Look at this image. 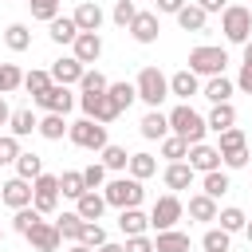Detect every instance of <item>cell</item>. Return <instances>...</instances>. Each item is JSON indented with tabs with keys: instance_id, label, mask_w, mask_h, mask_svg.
I'll list each match as a JSON object with an SVG mask.
<instances>
[{
	"instance_id": "e575fe53",
	"label": "cell",
	"mask_w": 252,
	"mask_h": 252,
	"mask_svg": "<svg viewBox=\"0 0 252 252\" xmlns=\"http://www.w3.org/2000/svg\"><path fill=\"white\" fill-rule=\"evenodd\" d=\"M4 43H8L12 51H28V47H32V32H28V24H8V28H4Z\"/></svg>"
},
{
	"instance_id": "8fae6325",
	"label": "cell",
	"mask_w": 252,
	"mask_h": 252,
	"mask_svg": "<svg viewBox=\"0 0 252 252\" xmlns=\"http://www.w3.org/2000/svg\"><path fill=\"white\" fill-rule=\"evenodd\" d=\"M189 169L193 173H213V169H220V150L217 146H209V142H197V146H189Z\"/></svg>"
},
{
	"instance_id": "d4e9b609",
	"label": "cell",
	"mask_w": 252,
	"mask_h": 252,
	"mask_svg": "<svg viewBox=\"0 0 252 252\" xmlns=\"http://www.w3.org/2000/svg\"><path fill=\"white\" fill-rule=\"evenodd\" d=\"M67 126H71V122H67V114H43V118H39V126H35V134H39V138H47V142H59V138L67 134Z\"/></svg>"
},
{
	"instance_id": "e7e4bbea",
	"label": "cell",
	"mask_w": 252,
	"mask_h": 252,
	"mask_svg": "<svg viewBox=\"0 0 252 252\" xmlns=\"http://www.w3.org/2000/svg\"><path fill=\"white\" fill-rule=\"evenodd\" d=\"M0 236H4V228H0Z\"/></svg>"
},
{
	"instance_id": "7402d4cb",
	"label": "cell",
	"mask_w": 252,
	"mask_h": 252,
	"mask_svg": "<svg viewBox=\"0 0 252 252\" xmlns=\"http://www.w3.org/2000/svg\"><path fill=\"white\" fill-rule=\"evenodd\" d=\"M205 126H209L213 134H220V130H228V126H236V106H232V102H217V106L209 110V118H205Z\"/></svg>"
},
{
	"instance_id": "4316f807",
	"label": "cell",
	"mask_w": 252,
	"mask_h": 252,
	"mask_svg": "<svg viewBox=\"0 0 252 252\" xmlns=\"http://www.w3.org/2000/svg\"><path fill=\"white\" fill-rule=\"evenodd\" d=\"M154 252H189V236L177 228H165L154 236Z\"/></svg>"
},
{
	"instance_id": "db71d44e",
	"label": "cell",
	"mask_w": 252,
	"mask_h": 252,
	"mask_svg": "<svg viewBox=\"0 0 252 252\" xmlns=\"http://www.w3.org/2000/svg\"><path fill=\"white\" fill-rule=\"evenodd\" d=\"M122 248H126V252H154V240H150V236H126Z\"/></svg>"
},
{
	"instance_id": "bcb514c9",
	"label": "cell",
	"mask_w": 252,
	"mask_h": 252,
	"mask_svg": "<svg viewBox=\"0 0 252 252\" xmlns=\"http://www.w3.org/2000/svg\"><path fill=\"white\" fill-rule=\"evenodd\" d=\"M28 4H32V20L51 24V20L59 16V4H63V0H28Z\"/></svg>"
},
{
	"instance_id": "8992f818",
	"label": "cell",
	"mask_w": 252,
	"mask_h": 252,
	"mask_svg": "<svg viewBox=\"0 0 252 252\" xmlns=\"http://www.w3.org/2000/svg\"><path fill=\"white\" fill-rule=\"evenodd\" d=\"M67 138H71L75 146H83V150H98V154H102V146H110V142H106V126L94 122V118H79V122H71V126H67Z\"/></svg>"
},
{
	"instance_id": "f6af8a7d",
	"label": "cell",
	"mask_w": 252,
	"mask_h": 252,
	"mask_svg": "<svg viewBox=\"0 0 252 252\" xmlns=\"http://www.w3.org/2000/svg\"><path fill=\"white\" fill-rule=\"evenodd\" d=\"M79 244H87V248H102V244H106V228H102L98 220H87V224H83Z\"/></svg>"
},
{
	"instance_id": "ba28073f",
	"label": "cell",
	"mask_w": 252,
	"mask_h": 252,
	"mask_svg": "<svg viewBox=\"0 0 252 252\" xmlns=\"http://www.w3.org/2000/svg\"><path fill=\"white\" fill-rule=\"evenodd\" d=\"M59 205V177L55 173H39L32 181V209L35 213H55Z\"/></svg>"
},
{
	"instance_id": "b9f144b4",
	"label": "cell",
	"mask_w": 252,
	"mask_h": 252,
	"mask_svg": "<svg viewBox=\"0 0 252 252\" xmlns=\"http://www.w3.org/2000/svg\"><path fill=\"white\" fill-rule=\"evenodd\" d=\"M102 165L114 169V173H122V169L130 165V154H126L122 146H102Z\"/></svg>"
},
{
	"instance_id": "ab89813d",
	"label": "cell",
	"mask_w": 252,
	"mask_h": 252,
	"mask_svg": "<svg viewBox=\"0 0 252 252\" xmlns=\"http://www.w3.org/2000/svg\"><path fill=\"white\" fill-rule=\"evenodd\" d=\"M39 220H43V213H35V209L28 205V209H16V217H12V228H16L20 236H28V232H32Z\"/></svg>"
},
{
	"instance_id": "816d5d0a",
	"label": "cell",
	"mask_w": 252,
	"mask_h": 252,
	"mask_svg": "<svg viewBox=\"0 0 252 252\" xmlns=\"http://www.w3.org/2000/svg\"><path fill=\"white\" fill-rule=\"evenodd\" d=\"M102 181H106V165H102V161H91V165L83 169V185H87V189H98Z\"/></svg>"
},
{
	"instance_id": "30bf717a",
	"label": "cell",
	"mask_w": 252,
	"mask_h": 252,
	"mask_svg": "<svg viewBox=\"0 0 252 252\" xmlns=\"http://www.w3.org/2000/svg\"><path fill=\"white\" fill-rule=\"evenodd\" d=\"M35 106H39L43 114H67V110L75 106V94H71V87H59V83H51L43 94H35Z\"/></svg>"
},
{
	"instance_id": "681fc988",
	"label": "cell",
	"mask_w": 252,
	"mask_h": 252,
	"mask_svg": "<svg viewBox=\"0 0 252 252\" xmlns=\"http://www.w3.org/2000/svg\"><path fill=\"white\" fill-rule=\"evenodd\" d=\"M110 16H114L118 28H130L134 16H138V8H134V0H114V12H110Z\"/></svg>"
},
{
	"instance_id": "d590c367",
	"label": "cell",
	"mask_w": 252,
	"mask_h": 252,
	"mask_svg": "<svg viewBox=\"0 0 252 252\" xmlns=\"http://www.w3.org/2000/svg\"><path fill=\"white\" fill-rule=\"evenodd\" d=\"M75 35H79V28H75L71 16H55L51 20V39L55 43H75Z\"/></svg>"
},
{
	"instance_id": "d6986e66",
	"label": "cell",
	"mask_w": 252,
	"mask_h": 252,
	"mask_svg": "<svg viewBox=\"0 0 252 252\" xmlns=\"http://www.w3.org/2000/svg\"><path fill=\"white\" fill-rule=\"evenodd\" d=\"M161 181H165V189H169V193L189 189V185H193V169H189V161H169V165H165V173H161Z\"/></svg>"
},
{
	"instance_id": "6125c7cd",
	"label": "cell",
	"mask_w": 252,
	"mask_h": 252,
	"mask_svg": "<svg viewBox=\"0 0 252 252\" xmlns=\"http://www.w3.org/2000/svg\"><path fill=\"white\" fill-rule=\"evenodd\" d=\"M71 252H94V248H87V244H71Z\"/></svg>"
},
{
	"instance_id": "11a10c76",
	"label": "cell",
	"mask_w": 252,
	"mask_h": 252,
	"mask_svg": "<svg viewBox=\"0 0 252 252\" xmlns=\"http://www.w3.org/2000/svg\"><path fill=\"white\" fill-rule=\"evenodd\" d=\"M154 4H158V16H161V12H165V16H177L189 0H154Z\"/></svg>"
},
{
	"instance_id": "7bdbcfd3",
	"label": "cell",
	"mask_w": 252,
	"mask_h": 252,
	"mask_svg": "<svg viewBox=\"0 0 252 252\" xmlns=\"http://www.w3.org/2000/svg\"><path fill=\"white\" fill-rule=\"evenodd\" d=\"M228 244H232V236H228L224 228H209V232L201 236V248H205V252H228Z\"/></svg>"
},
{
	"instance_id": "836d02e7",
	"label": "cell",
	"mask_w": 252,
	"mask_h": 252,
	"mask_svg": "<svg viewBox=\"0 0 252 252\" xmlns=\"http://www.w3.org/2000/svg\"><path fill=\"white\" fill-rule=\"evenodd\" d=\"M201 185H205L201 193H205V197H213V201H217V197H224V193L232 189V181H228V173H224V169H213V173H205V181H201Z\"/></svg>"
},
{
	"instance_id": "be15d7a7",
	"label": "cell",
	"mask_w": 252,
	"mask_h": 252,
	"mask_svg": "<svg viewBox=\"0 0 252 252\" xmlns=\"http://www.w3.org/2000/svg\"><path fill=\"white\" fill-rule=\"evenodd\" d=\"M244 236H248V244H252V220H248V224H244Z\"/></svg>"
},
{
	"instance_id": "91938a15",
	"label": "cell",
	"mask_w": 252,
	"mask_h": 252,
	"mask_svg": "<svg viewBox=\"0 0 252 252\" xmlns=\"http://www.w3.org/2000/svg\"><path fill=\"white\" fill-rule=\"evenodd\" d=\"M94 252H126V248H122V244H110V240H106V244H102V248H94Z\"/></svg>"
},
{
	"instance_id": "6f0895ef",
	"label": "cell",
	"mask_w": 252,
	"mask_h": 252,
	"mask_svg": "<svg viewBox=\"0 0 252 252\" xmlns=\"http://www.w3.org/2000/svg\"><path fill=\"white\" fill-rule=\"evenodd\" d=\"M197 8L209 16V12H224V8H228V0H197Z\"/></svg>"
},
{
	"instance_id": "7c38bea8",
	"label": "cell",
	"mask_w": 252,
	"mask_h": 252,
	"mask_svg": "<svg viewBox=\"0 0 252 252\" xmlns=\"http://www.w3.org/2000/svg\"><path fill=\"white\" fill-rule=\"evenodd\" d=\"M71 55L87 67V63H98V55H102V35L98 32H79L75 35V43H71Z\"/></svg>"
},
{
	"instance_id": "52a82bcc",
	"label": "cell",
	"mask_w": 252,
	"mask_h": 252,
	"mask_svg": "<svg viewBox=\"0 0 252 252\" xmlns=\"http://www.w3.org/2000/svg\"><path fill=\"white\" fill-rule=\"evenodd\" d=\"M181 217H185L181 197H177V193H165V197H158V201H154V209H150V228H158V232L177 228V220H181Z\"/></svg>"
},
{
	"instance_id": "c3c4849f",
	"label": "cell",
	"mask_w": 252,
	"mask_h": 252,
	"mask_svg": "<svg viewBox=\"0 0 252 252\" xmlns=\"http://www.w3.org/2000/svg\"><path fill=\"white\" fill-rule=\"evenodd\" d=\"M106 94H110V98H114L122 110H126V106L138 98V94H134V83H110V87H106Z\"/></svg>"
},
{
	"instance_id": "ee69618b",
	"label": "cell",
	"mask_w": 252,
	"mask_h": 252,
	"mask_svg": "<svg viewBox=\"0 0 252 252\" xmlns=\"http://www.w3.org/2000/svg\"><path fill=\"white\" fill-rule=\"evenodd\" d=\"M47 87H51V71H28V75H24V91H28L32 98L43 94Z\"/></svg>"
},
{
	"instance_id": "ffe728a7",
	"label": "cell",
	"mask_w": 252,
	"mask_h": 252,
	"mask_svg": "<svg viewBox=\"0 0 252 252\" xmlns=\"http://www.w3.org/2000/svg\"><path fill=\"white\" fill-rule=\"evenodd\" d=\"M75 213H79L83 220H98V217L106 213V201H102V193H98V189H87V193L75 201Z\"/></svg>"
},
{
	"instance_id": "5bb4252c",
	"label": "cell",
	"mask_w": 252,
	"mask_h": 252,
	"mask_svg": "<svg viewBox=\"0 0 252 252\" xmlns=\"http://www.w3.org/2000/svg\"><path fill=\"white\" fill-rule=\"evenodd\" d=\"M28 240H32V248H35V252H55V248L63 244V236H59L55 220H39V224L28 232Z\"/></svg>"
},
{
	"instance_id": "003e7915",
	"label": "cell",
	"mask_w": 252,
	"mask_h": 252,
	"mask_svg": "<svg viewBox=\"0 0 252 252\" xmlns=\"http://www.w3.org/2000/svg\"><path fill=\"white\" fill-rule=\"evenodd\" d=\"M248 12H252V8H248Z\"/></svg>"
},
{
	"instance_id": "f546056e",
	"label": "cell",
	"mask_w": 252,
	"mask_h": 252,
	"mask_svg": "<svg viewBox=\"0 0 252 252\" xmlns=\"http://www.w3.org/2000/svg\"><path fill=\"white\" fill-rule=\"evenodd\" d=\"M205 20H209V16H205L197 4H185V8L177 12V28H181V32H205Z\"/></svg>"
},
{
	"instance_id": "f1b7e54d",
	"label": "cell",
	"mask_w": 252,
	"mask_h": 252,
	"mask_svg": "<svg viewBox=\"0 0 252 252\" xmlns=\"http://www.w3.org/2000/svg\"><path fill=\"white\" fill-rule=\"evenodd\" d=\"M83 224H87V220H83V217H79L75 209H71V213H63V217L55 220L59 236H63V240H71V244H79V236H83Z\"/></svg>"
},
{
	"instance_id": "603a6c76",
	"label": "cell",
	"mask_w": 252,
	"mask_h": 252,
	"mask_svg": "<svg viewBox=\"0 0 252 252\" xmlns=\"http://www.w3.org/2000/svg\"><path fill=\"white\" fill-rule=\"evenodd\" d=\"M138 130H142V138H150V142H161V138L169 134V118H165L161 110H150V114L138 122Z\"/></svg>"
},
{
	"instance_id": "cb8c5ba5",
	"label": "cell",
	"mask_w": 252,
	"mask_h": 252,
	"mask_svg": "<svg viewBox=\"0 0 252 252\" xmlns=\"http://www.w3.org/2000/svg\"><path fill=\"white\" fill-rule=\"evenodd\" d=\"M118 228H122L126 236H146L150 217H146L142 209H122V213H118Z\"/></svg>"
},
{
	"instance_id": "7a4b0ae2",
	"label": "cell",
	"mask_w": 252,
	"mask_h": 252,
	"mask_svg": "<svg viewBox=\"0 0 252 252\" xmlns=\"http://www.w3.org/2000/svg\"><path fill=\"white\" fill-rule=\"evenodd\" d=\"M134 94H138L150 110H158V106L169 98V79H165L158 67H142L138 79H134Z\"/></svg>"
},
{
	"instance_id": "9a60e30c",
	"label": "cell",
	"mask_w": 252,
	"mask_h": 252,
	"mask_svg": "<svg viewBox=\"0 0 252 252\" xmlns=\"http://www.w3.org/2000/svg\"><path fill=\"white\" fill-rule=\"evenodd\" d=\"M138 43H158V32H161V24H158V12H138L134 16V24L126 28Z\"/></svg>"
},
{
	"instance_id": "3957f363",
	"label": "cell",
	"mask_w": 252,
	"mask_h": 252,
	"mask_svg": "<svg viewBox=\"0 0 252 252\" xmlns=\"http://www.w3.org/2000/svg\"><path fill=\"white\" fill-rule=\"evenodd\" d=\"M224 67H228V51L224 47H213V43H201V47H193L189 51V71L201 79V75H224Z\"/></svg>"
},
{
	"instance_id": "484cf974",
	"label": "cell",
	"mask_w": 252,
	"mask_h": 252,
	"mask_svg": "<svg viewBox=\"0 0 252 252\" xmlns=\"http://www.w3.org/2000/svg\"><path fill=\"white\" fill-rule=\"evenodd\" d=\"M185 213H189L193 220H217V213H220V209H217V201H213V197L193 193V197H189V205H185Z\"/></svg>"
},
{
	"instance_id": "680465c9",
	"label": "cell",
	"mask_w": 252,
	"mask_h": 252,
	"mask_svg": "<svg viewBox=\"0 0 252 252\" xmlns=\"http://www.w3.org/2000/svg\"><path fill=\"white\" fill-rule=\"evenodd\" d=\"M8 118H12V106H8L4 94H0V126H8Z\"/></svg>"
},
{
	"instance_id": "60d3db41",
	"label": "cell",
	"mask_w": 252,
	"mask_h": 252,
	"mask_svg": "<svg viewBox=\"0 0 252 252\" xmlns=\"http://www.w3.org/2000/svg\"><path fill=\"white\" fill-rule=\"evenodd\" d=\"M16 87H24V71L16 63H0V94H12Z\"/></svg>"
},
{
	"instance_id": "8d00e7d4",
	"label": "cell",
	"mask_w": 252,
	"mask_h": 252,
	"mask_svg": "<svg viewBox=\"0 0 252 252\" xmlns=\"http://www.w3.org/2000/svg\"><path fill=\"white\" fill-rule=\"evenodd\" d=\"M217 138H220V142H217V150H220V154H232V150H244V146H248V138H244V130H240V126H228V130H220Z\"/></svg>"
},
{
	"instance_id": "9f6ffc18",
	"label": "cell",
	"mask_w": 252,
	"mask_h": 252,
	"mask_svg": "<svg viewBox=\"0 0 252 252\" xmlns=\"http://www.w3.org/2000/svg\"><path fill=\"white\" fill-rule=\"evenodd\" d=\"M236 87H240L244 94H252V67H248V63L240 67V75H236Z\"/></svg>"
},
{
	"instance_id": "83f0119b",
	"label": "cell",
	"mask_w": 252,
	"mask_h": 252,
	"mask_svg": "<svg viewBox=\"0 0 252 252\" xmlns=\"http://www.w3.org/2000/svg\"><path fill=\"white\" fill-rule=\"evenodd\" d=\"M126 169H130L134 181H146V177L158 173V158H154V154H130V165H126Z\"/></svg>"
},
{
	"instance_id": "6da1fadb",
	"label": "cell",
	"mask_w": 252,
	"mask_h": 252,
	"mask_svg": "<svg viewBox=\"0 0 252 252\" xmlns=\"http://www.w3.org/2000/svg\"><path fill=\"white\" fill-rule=\"evenodd\" d=\"M169 130L177 134V138H185L189 146H197V142H205V134H209V126H205V118L189 106V102H181V106H173L169 114Z\"/></svg>"
},
{
	"instance_id": "e0dca14e",
	"label": "cell",
	"mask_w": 252,
	"mask_h": 252,
	"mask_svg": "<svg viewBox=\"0 0 252 252\" xmlns=\"http://www.w3.org/2000/svg\"><path fill=\"white\" fill-rule=\"evenodd\" d=\"M71 20H75V28H79V32H98V28H102V8H98L94 0H83V4L75 8V16H71Z\"/></svg>"
},
{
	"instance_id": "d6a6232c",
	"label": "cell",
	"mask_w": 252,
	"mask_h": 252,
	"mask_svg": "<svg viewBox=\"0 0 252 252\" xmlns=\"http://www.w3.org/2000/svg\"><path fill=\"white\" fill-rule=\"evenodd\" d=\"M59 193L71 197V201H79V197L87 193V185H83V169H63V177H59Z\"/></svg>"
},
{
	"instance_id": "03108f58",
	"label": "cell",
	"mask_w": 252,
	"mask_h": 252,
	"mask_svg": "<svg viewBox=\"0 0 252 252\" xmlns=\"http://www.w3.org/2000/svg\"><path fill=\"white\" fill-rule=\"evenodd\" d=\"M248 165H252V161H248Z\"/></svg>"
},
{
	"instance_id": "5b68a950",
	"label": "cell",
	"mask_w": 252,
	"mask_h": 252,
	"mask_svg": "<svg viewBox=\"0 0 252 252\" xmlns=\"http://www.w3.org/2000/svg\"><path fill=\"white\" fill-rule=\"evenodd\" d=\"M220 32L228 43H248L252 39V12L244 4H228L220 12Z\"/></svg>"
},
{
	"instance_id": "74e56055",
	"label": "cell",
	"mask_w": 252,
	"mask_h": 252,
	"mask_svg": "<svg viewBox=\"0 0 252 252\" xmlns=\"http://www.w3.org/2000/svg\"><path fill=\"white\" fill-rule=\"evenodd\" d=\"M185 154H189V142L185 138H177V134H165L161 138V158L165 161H185Z\"/></svg>"
},
{
	"instance_id": "f35d334b",
	"label": "cell",
	"mask_w": 252,
	"mask_h": 252,
	"mask_svg": "<svg viewBox=\"0 0 252 252\" xmlns=\"http://www.w3.org/2000/svg\"><path fill=\"white\" fill-rule=\"evenodd\" d=\"M217 220H220V228H224L228 236H232V232H244V224H248V217H244V213H240L236 205L220 209V213H217Z\"/></svg>"
},
{
	"instance_id": "4dcf8cb0",
	"label": "cell",
	"mask_w": 252,
	"mask_h": 252,
	"mask_svg": "<svg viewBox=\"0 0 252 252\" xmlns=\"http://www.w3.org/2000/svg\"><path fill=\"white\" fill-rule=\"evenodd\" d=\"M8 126H12V130H8L12 138H28V134H32L35 126H39V118H35L32 110H12V118H8Z\"/></svg>"
},
{
	"instance_id": "f907efd6",
	"label": "cell",
	"mask_w": 252,
	"mask_h": 252,
	"mask_svg": "<svg viewBox=\"0 0 252 252\" xmlns=\"http://www.w3.org/2000/svg\"><path fill=\"white\" fill-rule=\"evenodd\" d=\"M16 158H20V138L0 134V165H16Z\"/></svg>"
},
{
	"instance_id": "7dc6e473",
	"label": "cell",
	"mask_w": 252,
	"mask_h": 252,
	"mask_svg": "<svg viewBox=\"0 0 252 252\" xmlns=\"http://www.w3.org/2000/svg\"><path fill=\"white\" fill-rule=\"evenodd\" d=\"M106 87H110V83H106L98 71H83V79H79V91H83V94H106Z\"/></svg>"
},
{
	"instance_id": "ac0fdd59",
	"label": "cell",
	"mask_w": 252,
	"mask_h": 252,
	"mask_svg": "<svg viewBox=\"0 0 252 252\" xmlns=\"http://www.w3.org/2000/svg\"><path fill=\"white\" fill-rule=\"evenodd\" d=\"M169 94H177V98H193V94H201V79L185 67V71H177V75H169Z\"/></svg>"
},
{
	"instance_id": "4fadbf2b",
	"label": "cell",
	"mask_w": 252,
	"mask_h": 252,
	"mask_svg": "<svg viewBox=\"0 0 252 252\" xmlns=\"http://www.w3.org/2000/svg\"><path fill=\"white\" fill-rule=\"evenodd\" d=\"M0 201H4L8 209H28V205H32V181H24V177L4 181V185H0Z\"/></svg>"
},
{
	"instance_id": "277c9868",
	"label": "cell",
	"mask_w": 252,
	"mask_h": 252,
	"mask_svg": "<svg viewBox=\"0 0 252 252\" xmlns=\"http://www.w3.org/2000/svg\"><path fill=\"white\" fill-rule=\"evenodd\" d=\"M142 193H146L142 181H134V177H114V181H106L102 201L122 213V209H138V205H142Z\"/></svg>"
},
{
	"instance_id": "94428289",
	"label": "cell",
	"mask_w": 252,
	"mask_h": 252,
	"mask_svg": "<svg viewBox=\"0 0 252 252\" xmlns=\"http://www.w3.org/2000/svg\"><path fill=\"white\" fill-rule=\"evenodd\" d=\"M244 63H248V67H252V39H248V43H244Z\"/></svg>"
},
{
	"instance_id": "9c48e42d",
	"label": "cell",
	"mask_w": 252,
	"mask_h": 252,
	"mask_svg": "<svg viewBox=\"0 0 252 252\" xmlns=\"http://www.w3.org/2000/svg\"><path fill=\"white\" fill-rule=\"evenodd\" d=\"M79 106H83V118H94V122H114L122 114V106L110 98V94H79Z\"/></svg>"
},
{
	"instance_id": "f5cc1de1",
	"label": "cell",
	"mask_w": 252,
	"mask_h": 252,
	"mask_svg": "<svg viewBox=\"0 0 252 252\" xmlns=\"http://www.w3.org/2000/svg\"><path fill=\"white\" fill-rule=\"evenodd\" d=\"M220 161H224L228 169H244V165L252 161V154H248V146H244V150H232V154H220Z\"/></svg>"
},
{
	"instance_id": "44dd1931",
	"label": "cell",
	"mask_w": 252,
	"mask_h": 252,
	"mask_svg": "<svg viewBox=\"0 0 252 252\" xmlns=\"http://www.w3.org/2000/svg\"><path fill=\"white\" fill-rule=\"evenodd\" d=\"M232 91H236V83H232V79H224V75H213V79L201 87V94H205L213 106H217V102H228V98H232Z\"/></svg>"
},
{
	"instance_id": "2e32d148",
	"label": "cell",
	"mask_w": 252,
	"mask_h": 252,
	"mask_svg": "<svg viewBox=\"0 0 252 252\" xmlns=\"http://www.w3.org/2000/svg\"><path fill=\"white\" fill-rule=\"evenodd\" d=\"M83 63L75 59V55H63V59H55L51 63V83H59V87H71V83H79L83 79Z\"/></svg>"
},
{
	"instance_id": "1f68e13d",
	"label": "cell",
	"mask_w": 252,
	"mask_h": 252,
	"mask_svg": "<svg viewBox=\"0 0 252 252\" xmlns=\"http://www.w3.org/2000/svg\"><path fill=\"white\" fill-rule=\"evenodd\" d=\"M39 173H43V158H39V154H24V150H20V158H16V177L35 181Z\"/></svg>"
}]
</instances>
